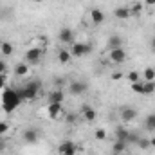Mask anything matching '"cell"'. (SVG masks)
<instances>
[{"label":"cell","mask_w":155,"mask_h":155,"mask_svg":"<svg viewBox=\"0 0 155 155\" xmlns=\"http://www.w3.org/2000/svg\"><path fill=\"white\" fill-rule=\"evenodd\" d=\"M22 101H24V99H22L18 88L5 87V88L2 90V110H4L5 114H13V112L20 107Z\"/></svg>","instance_id":"6da1fadb"},{"label":"cell","mask_w":155,"mask_h":155,"mask_svg":"<svg viewBox=\"0 0 155 155\" xmlns=\"http://www.w3.org/2000/svg\"><path fill=\"white\" fill-rule=\"evenodd\" d=\"M40 90H41V83H40V81H29V83H25L24 87L18 88V92H20V96H22L24 101H33V99H36L38 94H40Z\"/></svg>","instance_id":"7a4b0ae2"},{"label":"cell","mask_w":155,"mask_h":155,"mask_svg":"<svg viewBox=\"0 0 155 155\" xmlns=\"http://www.w3.org/2000/svg\"><path fill=\"white\" fill-rule=\"evenodd\" d=\"M108 60H110V63H114V65L124 63V60H126V51H124L123 47L108 49Z\"/></svg>","instance_id":"3957f363"},{"label":"cell","mask_w":155,"mask_h":155,"mask_svg":"<svg viewBox=\"0 0 155 155\" xmlns=\"http://www.w3.org/2000/svg\"><path fill=\"white\" fill-rule=\"evenodd\" d=\"M41 56H43V51H41V49L29 47V49L25 51V63H27V65H36V63H40Z\"/></svg>","instance_id":"277c9868"},{"label":"cell","mask_w":155,"mask_h":155,"mask_svg":"<svg viewBox=\"0 0 155 155\" xmlns=\"http://www.w3.org/2000/svg\"><path fill=\"white\" fill-rule=\"evenodd\" d=\"M78 152H79V146L74 141H61L60 146H58V153L60 155H76Z\"/></svg>","instance_id":"5b68a950"},{"label":"cell","mask_w":155,"mask_h":155,"mask_svg":"<svg viewBox=\"0 0 155 155\" xmlns=\"http://www.w3.org/2000/svg\"><path fill=\"white\" fill-rule=\"evenodd\" d=\"M90 51H92V47H90L88 43H83V41H74L72 47H71V54H72L74 58H81V56L88 54Z\"/></svg>","instance_id":"8992f818"},{"label":"cell","mask_w":155,"mask_h":155,"mask_svg":"<svg viewBox=\"0 0 155 155\" xmlns=\"http://www.w3.org/2000/svg\"><path fill=\"white\" fill-rule=\"evenodd\" d=\"M61 114H63V103H47V116L52 121L61 117Z\"/></svg>","instance_id":"52a82bcc"},{"label":"cell","mask_w":155,"mask_h":155,"mask_svg":"<svg viewBox=\"0 0 155 155\" xmlns=\"http://www.w3.org/2000/svg\"><path fill=\"white\" fill-rule=\"evenodd\" d=\"M119 116H121V121H123V123H132V121L137 119V110H135L134 107H128V105H126V107L121 108Z\"/></svg>","instance_id":"ba28073f"},{"label":"cell","mask_w":155,"mask_h":155,"mask_svg":"<svg viewBox=\"0 0 155 155\" xmlns=\"http://www.w3.org/2000/svg\"><path fill=\"white\" fill-rule=\"evenodd\" d=\"M88 90V85L85 83V81H72L71 83V87H69V92L72 94V96H81V94H85Z\"/></svg>","instance_id":"9c48e42d"},{"label":"cell","mask_w":155,"mask_h":155,"mask_svg":"<svg viewBox=\"0 0 155 155\" xmlns=\"http://www.w3.org/2000/svg\"><path fill=\"white\" fill-rule=\"evenodd\" d=\"M63 99H65L63 88H56V90L49 92V96H47V103H63Z\"/></svg>","instance_id":"30bf717a"},{"label":"cell","mask_w":155,"mask_h":155,"mask_svg":"<svg viewBox=\"0 0 155 155\" xmlns=\"http://www.w3.org/2000/svg\"><path fill=\"white\" fill-rule=\"evenodd\" d=\"M81 117H83L87 123H94L96 117H97V114H96V110H94L90 105H83V108H81Z\"/></svg>","instance_id":"8fae6325"},{"label":"cell","mask_w":155,"mask_h":155,"mask_svg":"<svg viewBox=\"0 0 155 155\" xmlns=\"http://www.w3.org/2000/svg\"><path fill=\"white\" fill-rule=\"evenodd\" d=\"M58 38H60L61 43H74V31L69 29V27H63V29L60 31Z\"/></svg>","instance_id":"7c38bea8"},{"label":"cell","mask_w":155,"mask_h":155,"mask_svg":"<svg viewBox=\"0 0 155 155\" xmlns=\"http://www.w3.org/2000/svg\"><path fill=\"white\" fill-rule=\"evenodd\" d=\"M22 139H24L25 143H29V144H35V143L38 141V130H35V128H27V130L22 134Z\"/></svg>","instance_id":"4fadbf2b"},{"label":"cell","mask_w":155,"mask_h":155,"mask_svg":"<svg viewBox=\"0 0 155 155\" xmlns=\"http://www.w3.org/2000/svg\"><path fill=\"white\" fill-rule=\"evenodd\" d=\"M90 20H92L94 25H101L105 22V13L101 9H92L90 11Z\"/></svg>","instance_id":"5bb4252c"},{"label":"cell","mask_w":155,"mask_h":155,"mask_svg":"<svg viewBox=\"0 0 155 155\" xmlns=\"http://www.w3.org/2000/svg\"><path fill=\"white\" fill-rule=\"evenodd\" d=\"M71 60H72L71 49H60V52H58V61H60L61 65H67V63H71Z\"/></svg>","instance_id":"9a60e30c"},{"label":"cell","mask_w":155,"mask_h":155,"mask_svg":"<svg viewBox=\"0 0 155 155\" xmlns=\"http://www.w3.org/2000/svg\"><path fill=\"white\" fill-rule=\"evenodd\" d=\"M144 9V4L143 2H132L128 5V11H130V16H139Z\"/></svg>","instance_id":"2e32d148"},{"label":"cell","mask_w":155,"mask_h":155,"mask_svg":"<svg viewBox=\"0 0 155 155\" xmlns=\"http://www.w3.org/2000/svg\"><path fill=\"white\" fill-rule=\"evenodd\" d=\"M114 15H116L117 20H128V18H130V11H128V5H119V7H116Z\"/></svg>","instance_id":"e0dca14e"},{"label":"cell","mask_w":155,"mask_h":155,"mask_svg":"<svg viewBox=\"0 0 155 155\" xmlns=\"http://www.w3.org/2000/svg\"><path fill=\"white\" fill-rule=\"evenodd\" d=\"M107 47H108V49L123 47V38H121V35H110V36H108V41H107Z\"/></svg>","instance_id":"ac0fdd59"},{"label":"cell","mask_w":155,"mask_h":155,"mask_svg":"<svg viewBox=\"0 0 155 155\" xmlns=\"http://www.w3.org/2000/svg\"><path fill=\"white\" fill-rule=\"evenodd\" d=\"M29 74V65L27 63H18L16 67H15V76L16 78H24Z\"/></svg>","instance_id":"d6986e66"},{"label":"cell","mask_w":155,"mask_h":155,"mask_svg":"<svg viewBox=\"0 0 155 155\" xmlns=\"http://www.w3.org/2000/svg\"><path fill=\"white\" fill-rule=\"evenodd\" d=\"M0 52H2V56H11V54L15 52L13 43H11V41H2V43H0Z\"/></svg>","instance_id":"ffe728a7"},{"label":"cell","mask_w":155,"mask_h":155,"mask_svg":"<svg viewBox=\"0 0 155 155\" xmlns=\"http://www.w3.org/2000/svg\"><path fill=\"white\" fill-rule=\"evenodd\" d=\"M116 139L117 141H128L130 139V134H128V130H124V128H117L116 130Z\"/></svg>","instance_id":"44dd1931"},{"label":"cell","mask_w":155,"mask_h":155,"mask_svg":"<svg viewBox=\"0 0 155 155\" xmlns=\"http://www.w3.org/2000/svg\"><path fill=\"white\" fill-rule=\"evenodd\" d=\"M155 92V81H144V88H143V96H152Z\"/></svg>","instance_id":"7402d4cb"},{"label":"cell","mask_w":155,"mask_h":155,"mask_svg":"<svg viewBox=\"0 0 155 155\" xmlns=\"http://www.w3.org/2000/svg\"><path fill=\"white\" fill-rule=\"evenodd\" d=\"M112 150H114V153H124V150H126V143H124V141H117L116 139Z\"/></svg>","instance_id":"603a6c76"},{"label":"cell","mask_w":155,"mask_h":155,"mask_svg":"<svg viewBox=\"0 0 155 155\" xmlns=\"http://www.w3.org/2000/svg\"><path fill=\"white\" fill-rule=\"evenodd\" d=\"M143 78H144V81H155V71H153V67H148V69H144Z\"/></svg>","instance_id":"cb8c5ba5"},{"label":"cell","mask_w":155,"mask_h":155,"mask_svg":"<svg viewBox=\"0 0 155 155\" xmlns=\"http://www.w3.org/2000/svg\"><path fill=\"white\" fill-rule=\"evenodd\" d=\"M124 78H126V79H128L130 83H135V81H141V74H139L137 71H130V72H128V74H126Z\"/></svg>","instance_id":"d4e9b609"},{"label":"cell","mask_w":155,"mask_h":155,"mask_svg":"<svg viewBox=\"0 0 155 155\" xmlns=\"http://www.w3.org/2000/svg\"><path fill=\"white\" fill-rule=\"evenodd\" d=\"M143 88H144V81H135V83H132V90H134L135 94H143Z\"/></svg>","instance_id":"484cf974"},{"label":"cell","mask_w":155,"mask_h":155,"mask_svg":"<svg viewBox=\"0 0 155 155\" xmlns=\"http://www.w3.org/2000/svg\"><path fill=\"white\" fill-rule=\"evenodd\" d=\"M94 137H96L97 141H105V139H107V130H105V128H97V130L94 132Z\"/></svg>","instance_id":"4316f807"},{"label":"cell","mask_w":155,"mask_h":155,"mask_svg":"<svg viewBox=\"0 0 155 155\" xmlns=\"http://www.w3.org/2000/svg\"><path fill=\"white\" fill-rule=\"evenodd\" d=\"M146 128L153 132V128H155V114H152V116L146 117Z\"/></svg>","instance_id":"83f0119b"},{"label":"cell","mask_w":155,"mask_h":155,"mask_svg":"<svg viewBox=\"0 0 155 155\" xmlns=\"http://www.w3.org/2000/svg\"><path fill=\"white\" fill-rule=\"evenodd\" d=\"M9 132V123L7 121H0V137H4Z\"/></svg>","instance_id":"f1b7e54d"},{"label":"cell","mask_w":155,"mask_h":155,"mask_svg":"<svg viewBox=\"0 0 155 155\" xmlns=\"http://www.w3.org/2000/svg\"><path fill=\"white\" fill-rule=\"evenodd\" d=\"M7 87V74H0V92Z\"/></svg>","instance_id":"f546056e"},{"label":"cell","mask_w":155,"mask_h":155,"mask_svg":"<svg viewBox=\"0 0 155 155\" xmlns=\"http://www.w3.org/2000/svg\"><path fill=\"white\" fill-rule=\"evenodd\" d=\"M0 74H7V63L4 60H0Z\"/></svg>","instance_id":"4dcf8cb0"},{"label":"cell","mask_w":155,"mask_h":155,"mask_svg":"<svg viewBox=\"0 0 155 155\" xmlns=\"http://www.w3.org/2000/svg\"><path fill=\"white\" fill-rule=\"evenodd\" d=\"M137 143H139L141 148H148V146H150V139H148V141H146V139H141V141H137Z\"/></svg>","instance_id":"1f68e13d"},{"label":"cell","mask_w":155,"mask_h":155,"mask_svg":"<svg viewBox=\"0 0 155 155\" xmlns=\"http://www.w3.org/2000/svg\"><path fill=\"white\" fill-rule=\"evenodd\" d=\"M123 78H124L123 72H114V74H112V79H114V81H119V79H123Z\"/></svg>","instance_id":"d6a6232c"},{"label":"cell","mask_w":155,"mask_h":155,"mask_svg":"<svg viewBox=\"0 0 155 155\" xmlns=\"http://www.w3.org/2000/svg\"><path fill=\"white\" fill-rule=\"evenodd\" d=\"M143 4H144V5H150V7H153V5H155V0H144Z\"/></svg>","instance_id":"836d02e7"},{"label":"cell","mask_w":155,"mask_h":155,"mask_svg":"<svg viewBox=\"0 0 155 155\" xmlns=\"http://www.w3.org/2000/svg\"><path fill=\"white\" fill-rule=\"evenodd\" d=\"M74 119H76V117L71 114V116H67V123H74Z\"/></svg>","instance_id":"e575fe53"},{"label":"cell","mask_w":155,"mask_h":155,"mask_svg":"<svg viewBox=\"0 0 155 155\" xmlns=\"http://www.w3.org/2000/svg\"><path fill=\"white\" fill-rule=\"evenodd\" d=\"M150 146H153V148H155V137H152V139H150Z\"/></svg>","instance_id":"d590c367"},{"label":"cell","mask_w":155,"mask_h":155,"mask_svg":"<svg viewBox=\"0 0 155 155\" xmlns=\"http://www.w3.org/2000/svg\"><path fill=\"white\" fill-rule=\"evenodd\" d=\"M2 150H4V139L0 137V152H2Z\"/></svg>","instance_id":"8d00e7d4"},{"label":"cell","mask_w":155,"mask_h":155,"mask_svg":"<svg viewBox=\"0 0 155 155\" xmlns=\"http://www.w3.org/2000/svg\"><path fill=\"white\" fill-rule=\"evenodd\" d=\"M33 2H36V4H40V2H43V0H33Z\"/></svg>","instance_id":"74e56055"},{"label":"cell","mask_w":155,"mask_h":155,"mask_svg":"<svg viewBox=\"0 0 155 155\" xmlns=\"http://www.w3.org/2000/svg\"><path fill=\"white\" fill-rule=\"evenodd\" d=\"M123 155H132V153H126V152H124V153H123Z\"/></svg>","instance_id":"f35d334b"},{"label":"cell","mask_w":155,"mask_h":155,"mask_svg":"<svg viewBox=\"0 0 155 155\" xmlns=\"http://www.w3.org/2000/svg\"><path fill=\"white\" fill-rule=\"evenodd\" d=\"M114 155H123V153H114Z\"/></svg>","instance_id":"ab89813d"},{"label":"cell","mask_w":155,"mask_h":155,"mask_svg":"<svg viewBox=\"0 0 155 155\" xmlns=\"http://www.w3.org/2000/svg\"><path fill=\"white\" fill-rule=\"evenodd\" d=\"M153 49H155V43H153Z\"/></svg>","instance_id":"60d3db41"},{"label":"cell","mask_w":155,"mask_h":155,"mask_svg":"<svg viewBox=\"0 0 155 155\" xmlns=\"http://www.w3.org/2000/svg\"><path fill=\"white\" fill-rule=\"evenodd\" d=\"M153 71H155V69H153Z\"/></svg>","instance_id":"b9f144b4"}]
</instances>
